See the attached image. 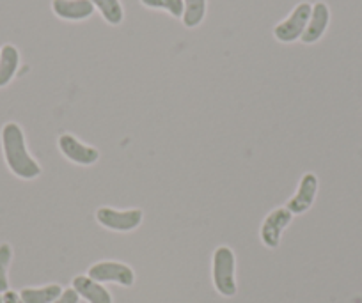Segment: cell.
Returning <instances> with one entry per match:
<instances>
[{
  "label": "cell",
  "instance_id": "277c9868",
  "mask_svg": "<svg viewBox=\"0 0 362 303\" xmlns=\"http://www.w3.org/2000/svg\"><path fill=\"white\" fill-rule=\"evenodd\" d=\"M96 220L103 227L117 232H130L142 224V211L141 210H127L117 211L112 208H100L96 211Z\"/></svg>",
  "mask_w": 362,
  "mask_h": 303
},
{
  "label": "cell",
  "instance_id": "5bb4252c",
  "mask_svg": "<svg viewBox=\"0 0 362 303\" xmlns=\"http://www.w3.org/2000/svg\"><path fill=\"white\" fill-rule=\"evenodd\" d=\"M206 15V0H183V25L196 29Z\"/></svg>",
  "mask_w": 362,
  "mask_h": 303
},
{
  "label": "cell",
  "instance_id": "7c38bea8",
  "mask_svg": "<svg viewBox=\"0 0 362 303\" xmlns=\"http://www.w3.org/2000/svg\"><path fill=\"white\" fill-rule=\"evenodd\" d=\"M20 54L13 44H4L0 50V87H6L16 75Z\"/></svg>",
  "mask_w": 362,
  "mask_h": 303
},
{
  "label": "cell",
  "instance_id": "2e32d148",
  "mask_svg": "<svg viewBox=\"0 0 362 303\" xmlns=\"http://www.w3.org/2000/svg\"><path fill=\"white\" fill-rule=\"evenodd\" d=\"M146 8L151 9H163L174 18H181L183 16V0H141Z\"/></svg>",
  "mask_w": 362,
  "mask_h": 303
},
{
  "label": "cell",
  "instance_id": "8992f818",
  "mask_svg": "<svg viewBox=\"0 0 362 303\" xmlns=\"http://www.w3.org/2000/svg\"><path fill=\"white\" fill-rule=\"evenodd\" d=\"M291 213L288 208H277L272 211L267 218H264L263 225H261V242L268 249H277L281 243V236H283L284 229L290 225Z\"/></svg>",
  "mask_w": 362,
  "mask_h": 303
},
{
  "label": "cell",
  "instance_id": "7a4b0ae2",
  "mask_svg": "<svg viewBox=\"0 0 362 303\" xmlns=\"http://www.w3.org/2000/svg\"><path fill=\"white\" fill-rule=\"evenodd\" d=\"M236 259L235 254L229 246H218L214 254V285L222 296L236 295V278H235Z\"/></svg>",
  "mask_w": 362,
  "mask_h": 303
},
{
  "label": "cell",
  "instance_id": "d6986e66",
  "mask_svg": "<svg viewBox=\"0 0 362 303\" xmlns=\"http://www.w3.org/2000/svg\"><path fill=\"white\" fill-rule=\"evenodd\" d=\"M2 299H4V303H23V299L20 298L18 292L15 291H6L4 296H2Z\"/></svg>",
  "mask_w": 362,
  "mask_h": 303
},
{
  "label": "cell",
  "instance_id": "ba28073f",
  "mask_svg": "<svg viewBox=\"0 0 362 303\" xmlns=\"http://www.w3.org/2000/svg\"><path fill=\"white\" fill-rule=\"evenodd\" d=\"M316 194H318V177L313 172H308L302 176L298 190L293 197L288 201V210L293 215H302L315 204Z\"/></svg>",
  "mask_w": 362,
  "mask_h": 303
},
{
  "label": "cell",
  "instance_id": "3957f363",
  "mask_svg": "<svg viewBox=\"0 0 362 303\" xmlns=\"http://www.w3.org/2000/svg\"><path fill=\"white\" fill-rule=\"evenodd\" d=\"M311 11L313 6L309 2H300L284 22L276 25V29H274L276 40L281 43H293V41L300 40L305 27H308L309 18H311Z\"/></svg>",
  "mask_w": 362,
  "mask_h": 303
},
{
  "label": "cell",
  "instance_id": "4fadbf2b",
  "mask_svg": "<svg viewBox=\"0 0 362 303\" xmlns=\"http://www.w3.org/2000/svg\"><path fill=\"white\" fill-rule=\"evenodd\" d=\"M62 295V287L59 284L45 285V287H25L20 291V298L23 303H54Z\"/></svg>",
  "mask_w": 362,
  "mask_h": 303
},
{
  "label": "cell",
  "instance_id": "ac0fdd59",
  "mask_svg": "<svg viewBox=\"0 0 362 303\" xmlns=\"http://www.w3.org/2000/svg\"><path fill=\"white\" fill-rule=\"evenodd\" d=\"M78 298L80 296L75 289H66V291H62V295L59 296L54 303H78Z\"/></svg>",
  "mask_w": 362,
  "mask_h": 303
},
{
  "label": "cell",
  "instance_id": "52a82bcc",
  "mask_svg": "<svg viewBox=\"0 0 362 303\" xmlns=\"http://www.w3.org/2000/svg\"><path fill=\"white\" fill-rule=\"evenodd\" d=\"M59 149L66 158L71 160L73 163H78V165H93L100 158V153L95 148L82 144L78 138L69 133L59 137Z\"/></svg>",
  "mask_w": 362,
  "mask_h": 303
},
{
  "label": "cell",
  "instance_id": "30bf717a",
  "mask_svg": "<svg viewBox=\"0 0 362 303\" xmlns=\"http://www.w3.org/2000/svg\"><path fill=\"white\" fill-rule=\"evenodd\" d=\"M52 9L59 18L71 20V22L86 20L95 13V6L90 0H54Z\"/></svg>",
  "mask_w": 362,
  "mask_h": 303
},
{
  "label": "cell",
  "instance_id": "e0dca14e",
  "mask_svg": "<svg viewBox=\"0 0 362 303\" xmlns=\"http://www.w3.org/2000/svg\"><path fill=\"white\" fill-rule=\"evenodd\" d=\"M13 250L8 243L0 245V292L9 291V280H8V268L11 263Z\"/></svg>",
  "mask_w": 362,
  "mask_h": 303
},
{
  "label": "cell",
  "instance_id": "5b68a950",
  "mask_svg": "<svg viewBox=\"0 0 362 303\" xmlns=\"http://www.w3.org/2000/svg\"><path fill=\"white\" fill-rule=\"evenodd\" d=\"M89 278L96 282H116V284L130 287L135 282V273L128 264L116 261H103L89 268Z\"/></svg>",
  "mask_w": 362,
  "mask_h": 303
},
{
  "label": "cell",
  "instance_id": "ffe728a7",
  "mask_svg": "<svg viewBox=\"0 0 362 303\" xmlns=\"http://www.w3.org/2000/svg\"><path fill=\"white\" fill-rule=\"evenodd\" d=\"M0 303H4V299H2V296H0Z\"/></svg>",
  "mask_w": 362,
  "mask_h": 303
},
{
  "label": "cell",
  "instance_id": "9c48e42d",
  "mask_svg": "<svg viewBox=\"0 0 362 303\" xmlns=\"http://www.w3.org/2000/svg\"><path fill=\"white\" fill-rule=\"evenodd\" d=\"M330 22V11H329V6L325 2H316L313 6V11H311V18H309L308 27H305L304 34H302V43L305 44H311L316 43L320 37L325 34L327 27H329Z\"/></svg>",
  "mask_w": 362,
  "mask_h": 303
},
{
  "label": "cell",
  "instance_id": "8fae6325",
  "mask_svg": "<svg viewBox=\"0 0 362 303\" xmlns=\"http://www.w3.org/2000/svg\"><path fill=\"white\" fill-rule=\"evenodd\" d=\"M73 289L89 303H112V296L100 282L83 277V275L73 278Z\"/></svg>",
  "mask_w": 362,
  "mask_h": 303
},
{
  "label": "cell",
  "instance_id": "9a60e30c",
  "mask_svg": "<svg viewBox=\"0 0 362 303\" xmlns=\"http://www.w3.org/2000/svg\"><path fill=\"white\" fill-rule=\"evenodd\" d=\"M93 6L102 13L107 23L110 25H119L124 18V9L119 0H90Z\"/></svg>",
  "mask_w": 362,
  "mask_h": 303
},
{
  "label": "cell",
  "instance_id": "6da1fadb",
  "mask_svg": "<svg viewBox=\"0 0 362 303\" xmlns=\"http://www.w3.org/2000/svg\"><path fill=\"white\" fill-rule=\"evenodd\" d=\"M2 149L9 170L22 179H34L41 174V167L29 155L22 128L16 123H8L2 128Z\"/></svg>",
  "mask_w": 362,
  "mask_h": 303
}]
</instances>
